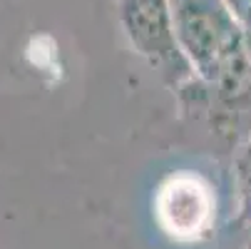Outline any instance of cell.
<instances>
[{"label": "cell", "mask_w": 251, "mask_h": 249, "mask_svg": "<svg viewBox=\"0 0 251 249\" xmlns=\"http://www.w3.org/2000/svg\"><path fill=\"white\" fill-rule=\"evenodd\" d=\"M226 3H229V5L236 10V15H239V13H241L246 5H251V0H226Z\"/></svg>", "instance_id": "cell-6"}, {"label": "cell", "mask_w": 251, "mask_h": 249, "mask_svg": "<svg viewBox=\"0 0 251 249\" xmlns=\"http://www.w3.org/2000/svg\"><path fill=\"white\" fill-rule=\"evenodd\" d=\"M239 23H241V35H244V43L251 53V5H246L241 13H239Z\"/></svg>", "instance_id": "cell-5"}, {"label": "cell", "mask_w": 251, "mask_h": 249, "mask_svg": "<svg viewBox=\"0 0 251 249\" xmlns=\"http://www.w3.org/2000/svg\"><path fill=\"white\" fill-rule=\"evenodd\" d=\"M120 23L132 50L174 95L197 78L176 38L172 0H120Z\"/></svg>", "instance_id": "cell-1"}, {"label": "cell", "mask_w": 251, "mask_h": 249, "mask_svg": "<svg viewBox=\"0 0 251 249\" xmlns=\"http://www.w3.org/2000/svg\"><path fill=\"white\" fill-rule=\"evenodd\" d=\"M239 249H251V237H249V239H246V242H244V244H241Z\"/></svg>", "instance_id": "cell-7"}, {"label": "cell", "mask_w": 251, "mask_h": 249, "mask_svg": "<svg viewBox=\"0 0 251 249\" xmlns=\"http://www.w3.org/2000/svg\"><path fill=\"white\" fill-rule=\"evenodd\" d=\"M231 162H234V185L239 199L236 227L251 229V135L231 150Z\"/></svg>", "instance_id": "cell-4"}, {"label": "cell", "mask_w": 251, "mask_h": 249, "mask_svg": "<svg viewBox=\"0 0 251 249\" xmlns=\"http://www.w3.org/2000/svg\"><path fill=\"white\" fill-rule=\"evenodd\" d=\"M217 199L209 182L197 174H174L162 185L157 217L162 229L182 242H199L211 232Z\"/></svg>", "instance_id": "cell-3"}, {"label": "cell", "mask_w": 251, "mask_h": 249, "mask_svg": "<svg viewBox=\"0 0 251 249\" xmlns=\"http://www.w3.org/2000/svg\"><path fill=\"white\" fill-rule=\"evenodd\" d=\"M176 38L194 75L204 78L241 40V23L226 0H172Z\"/></svg>", "instance_id": "cell-2"}]
</instances>
